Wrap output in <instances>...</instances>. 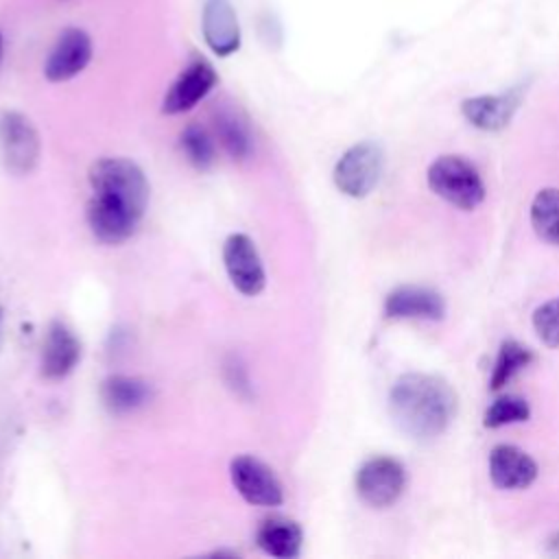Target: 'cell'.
Instances as JSON below:
<instances>
[{"label":"cell","mask_w":559,"mask_h":559,"mask_svg":"<svg viewBox=\"0 0 559 559\" xmlns=\"http://www.w3.org/2000/svg\"><path fill=\"white\" fill-rule=\"evenodd\" d=\"M395 426L415 441H430L445 432L456 415V393L439 376L404 373L389 393Z\"/></svg>","instance_id":"6da1fadb"},{"label":"cell","mask_w":559,"mask_h":559,"mask_svg":"<svg viewBox=\"0 0 559 559\" xmlns=\"http://www.w3.org/2000/svg\"><path fill=\"white\" fill-rule=\"evenodd\" d=\"M92 192L116 205L129 210L138 218L148 205V181L142 168L127 157H103L90 166L87 173Z\"/></svg>","instance_id":"7a4b0ae2"},{"label":"cell","mask_w":559,"mask_h":559,"mask_svg":"<svg viewBox=\"0 0 559 559\" xmlns=\"http://www.w3.org/2000/svg\"><path fill=\"white\" fill-rule=\"evenodd\" d=\"M428 186L443 201L474 210L485 199V183L476 166L461 155H441L428 166Z\"/></svg>","instance_id":"3957f363"},{"label":"cell","mask_w":559,"mask_h":559,"mask_svg":"<svg viewBox=\"0 0 559 559\" xmlns=\"http://www.w3.org/2000/svg\"><path fill=\"white\" fill-rule=\"evenodd\" d=\"M382 166H384L382 148L371 140H362L349 146L338 157L332 179L343 194L352 199H362L378 186Z\"/></svg>","instance_id":"277c9868"},{"label":"cell","mask_w":559,"mask_h":559,"mask_svg":"<svg viewBox=\"0 0 559 559\" xmlns=\"http://www.w3.org/2000/svg\"><path fill=\"white\" fill-rule=\"evenodd\" d=\"M41 155V142L28 116L15 109L0 111V157L9 173L28 175Z\"/></svg>","instance_id":"5b68a950"},{"label":"cell","mask_w":559,"mask_h":559,"mask_svg":"<svg viewBox=\"0 0 559 559\" xmlns=\"http://www.w3.org/2000/svg\"><path fill=\"white\" fill-rule=\"evenodd\" d=\"M406 472L391 456H373L356 472V493L373 509L391 507L404 491Z\"/></svg>","instance_id":"8992f818"},{"label":"cell","mask_w":559,"mask_h":559,"mask_svg":"<svg viewBox=\"0 0 559 559\" xmlns=\"http://www.w3.org/2000/svg\"><path fill=\"white\" fill-rule=\"evenodd\" d=\"M92 55H94V44L87 31L79 26H66L57 35L44 61L46 81L50 83L72 81L87 68V63L92 61Z\"/></svg>","instance_id":"52a82bcc"},{"label":"cell","mask_w":559,"mask_h":559,"mask_svg":"<svg viewBox=\"0 0 559 559\" xmlns=\"http://www.w3.org/2000/svg\"><path fill=\"white\" fill-rule=\"evenodd\" d=\"M229 476L236 491L258 507H280L284 502V489L275 472L251 454H240L229 463Z\"/></svg>","instance_id":"ba28073f"},{"label":"cell","mask_w":559,"mask_h":559,"mask_svg":"<svg viewBox=\"0 0 559 559\" xmlns=\"http://www.w3.org/2000/svg\"><path fill=\"white\" fill-rule=\"evenodd\" d=\"M216 83H218V74L214 66L205 57H192L166 90L162 100V111L170 116L190 111L216 87Z\"/></svg>","instance_id":"9c48e42d"},{"label":"cell","mask_w":559,"mask_h":559,"mask_svg":"<svg viewBox=\"0 0 559 559\" xmlns=\"http://www.w3.org/2000/svg\"><path fill=\"white\" fill-rule=\"evenodd\" d=\"M223 262L234 288L247 297L262 293L266 284L264 266L253 240L247 234H231L223 245Z\"/></svg>","instance_id":"30bf717a"},{"label":"cell","mask_w":559,"mask_h":559,"mask_svg":"<svg viewBox=\"0 0 559 559\" xmlns=\"http://www.w3.org/2000/svg\"><path fill=\"white\" fill-rule=\"evenodd\" d=\"M201 33L205 46L221 59L240 50L242 28L231 0H203Z\"/></svg>","instance_id":"8fae6325"},{"label":"cell","mask_w":559,"mask_h":559,"mask_svg":"<svg viewBox=\"0 0 559 559\" xmlns=\"http://www.w3.org/2000/svg\"><path fill=\"white\" fill-rule=\"evenodd\" d=\"M524 85H513L500 94H480L465 98L461 103V114L472 127L480 131H500L511 122L524 98Z\"/></svg>","instance_id":"7c38bea8"},{"label":"cell","mask_w":559,"mask_h":559,"mask_svg":"<svg viewBox=\"0 0 559 559\" xmlns=\"http://www.w3.org/2000/svg\"><path fill=\"white\" fill-rule=\"evenodd\" d=\"M384 314L389 319H428L437 321L445 314L443 297L426 286H397L384 299Z\"/></svg>","instance_id":"4fadbf2b"},{"label":"cell","mask_w":559,"mask_h":559,"mask_svg":"<svg viewBox=\"0 0 559 559\" xmlns=\"http://www.w3.org/2000/svg\"><path fill=\"white\" fill-rule=\"evenodd\" d=\"M79 358L81 343L74 332L66 323L52 321L41 345V376L48 380H61L76 367Z\"/></svg>","instance_id":"5bb4252c"},{"label":"cell","mask_w":559,"mask_h":559,"mask_svg":"<svg viewBox=\"0 0 559 559\" xmlns=\"http://www.w3.org/2000/svg\"><path fill=\"white\" fill-rule=\"evenodd\" d=\"M537 472V463L518 445L500 443L489 452V476L500 489H526Z\"/></svg>","instance_id":"9a60e30c"},{"label":"cell","mask_w":559,"mask_h":559,"mask_svg":"<svg viewBox=\"0 0 559 559\" xmlns=\"http://www.w3.org/2000/svg\"><path fill=\"white\" fill-rule=\"evenodd\" d=\"M85 216H87L90 231L105 245L124 242L140 223V218L129 210L96 194L90 199Z\"/></svg>","instance_id":"2e32d148"},{"label":"cell","mask_w":559,"mask_h":559,"mask_svg":"<svg viewBox=\"0 0 559 559\" xmlns=\"http://www.w3.org/2000/svg\"><path fill=\"white\" fill-rule=\"evenodd\" d=\"M258 546L277 559H293L301 552L304 544V531L295 520L271 515L264 518L255 531Z\"/></svg>","instance_id":"e0dca14e"},{"label":"cell","mask_w":559,"mask_h":559,"mask_svg":"<svg viewBox=\"0 0 559 559\" xmlns=\"http://www.w3.org/2000/svg\"><path fill=\"white\" fill-rule=\"evenodd\" d=\"M100 400L116 415L131 413L151 400V384L135 376H109L100 384Z\"/></svg>","instance_id":"ac0fdd59"},{"label":"cell","mask_w":559,"mask_h":559,"mask_svg":"<svg viewBox=\"0 0 559 559\" xmlns=\"http://www.w3.org/2000/svg\"><path fill=\"white\" fill-rule=\"evenodd\" d=\"M214 131L225 151L234 159H245L251 153V131L247 118L231 105H221L214 111Z\"/></svg>","instance_id":"d6986e66"},{"label":"cell","mask_w":559,"mask_h":559,"mask_svg":"<svg viewBox=\"0 0 559 559\" xmlns=\"http://www.w3.org/2000/svg\"><path fill=\"white\" fill-rule=\"evenodd\" d=\"M531 225L544 242L559 245V188H542L535 194L531 203Z\"/></svg>","instance_id":"ffe728a7"},{"label":"cell","mask_w":559,"mask_h":559,"mask_svg":"<svg viewBox=\"0 0 559 559\" xmlns=\"http://www.w3.org/2000/svg\"><path fill=\"white\" fill-rule=\"evenodd\" d=\"M531 362H533V352L528 347H524L518 341H504L500 345V352H498L493 369H491V378H489L491 389L493 391L502 389L504 384L511 382V378L515 373H520Z\"/></svg>","instance_id":"44dd1931"},{"label":"cell","mask_w":559,"mask_h":559,"mask_svg":"<svg viewBox=\"0 0 559 559\" xmlns=\"http://www.w3.org/2000/svg\"><path fill=\"white\" fill-rule=\"evenodd\" d=\"M181 148L188 157V162L199 168V170H207L214 159H216V148H214V140L212 135L201 127V124H188L181 131Z\"/></svg>","instance_id":"7402d4cb"},{"label":"cell","mask_w":559,"mask_h":559,"mask_svg":"<svg viewBox=\"0 0 559 559\" xmlns=\"http://www.w3.org/2000/svg\"><path fill=\"white\" fill-rule=\"evenodd\" d=\"M528 415H531V406L524 397H520V395H500L485 411L483 424L487 428H502V426H509V424L526 421Z\"/></svg>","instance_id":"603a6c76"},{"label":"cell","mask_w":559,"mask_h":559,"mask_svg":"<svg viewBox=\"0 0 559 559\" xmlns=\"http://www.w3.org/2000/svg\"><path fill=\"white\" fill-rule=\"evenodd\" d=\"M533 330L546 347H559V297L535 308Z\"/></svg>","instance_id":"cb8c5ba5"},{"label":"cell","mask_w":559,"mask_h":559,"mask_svg":"<svg viewBox=\"0 0 559 559\" xmlns=\"http://www.w3.org/2000/svg\"><path fill=\"white\" fill-rule=\"evenodd\" d=\"M0 345H2V308H0Z\"/></svg>","instance_id":"d4e9b609"},{"label":"cell","mask_w":559,"mask_h":559,"mask_svg":"<svg viewBox=\"0 0 559 559\" xmlns=\"http://www.w3.org/2000/svg\"><path fill=\"white\" fill-rule=\"evenodd\" d=\"M0 55H2V33H0Z\"/></svg>","instance_id":"484cf974"}]
</instances>
